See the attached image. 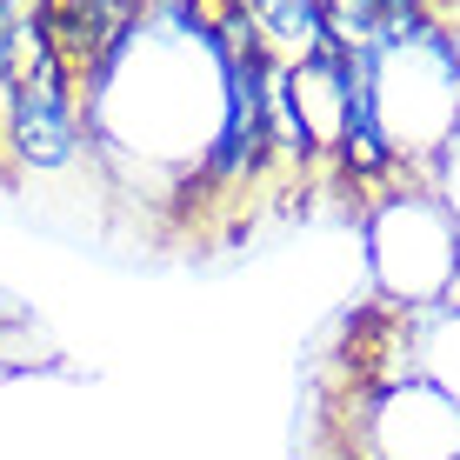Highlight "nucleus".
<instances>
[{
    "label": "nucleus",
    "mask_w": 460,
    "mask_h": 460,
    "mask_svg": "<svg viewBox=\"0 0 460 460\" xmlns=\"http://www.w3.org/2000/svg\"><path fill=\"white\" fill-rule=\"evenodd\" d=\"M253 34H261V54L274 67H300V60L327 54V7L321 0H247Z\"/></svg>",
    "instance_id": "nucleus-2"
},
{
    "label": "nucleus",
    "mask_w": 460,
    "mask_h": 460,
    "mask_svg": "<svg viewBox=\"0 0 460 460\" xmlns=\"http://www.w3.org/2000/svg\"><path fill=\"white\" fill-rule=\"evenodd\" d=\"M74 81H34L7 93V114H0V147L21 167H67L87 140V114Z\"/></svg>",
    "instance_id": "nucleus-1"
},
{
    "label": "nucleus",
    "mask_w": 460,
    "mask_h": 460,
    "mask_svg": "<svg viewBox=\"0 0 460 460\" xmlns=\"http://www.w3.org/2000/svg\"><path fill=\"white\" fill-rule=\"evenodd\" d=\"M27 7H40V13H47V7H54V0H27Z\"/></svg>",
    "instance_id": "nucleus-4"
},
{
    "label": "nucleus",
    "mask_w": 460,
    "mask_h": 460,
    "mask_svg": "<svg viewBox=\"0 0 460 460\" xmlns=\"http://www.w3.org/2000/svg\"><path fill=\"white\" fill-rule=\"evenodd\" d=\"M60 347L47 341V327H34L27 314H7L0 321V374H34V367H54Z\"/></svg>",
    "instance_id": "nucleus-3"
},
{
    "label": "nucleus",
    "mask_w": 460,
    "mask_h": 460,
    "mask_svg": "<svg viewBox=\"0 0 460 460\" xmlns=\"http://www.w3.org/2000/svg\"><path fill=\"white\" fill-rule=\"evenodd\" d=\"M127 7H147V0H127Z\"/></svg>",
    "instance_id": "nucleus-5"
}]
</instances>
